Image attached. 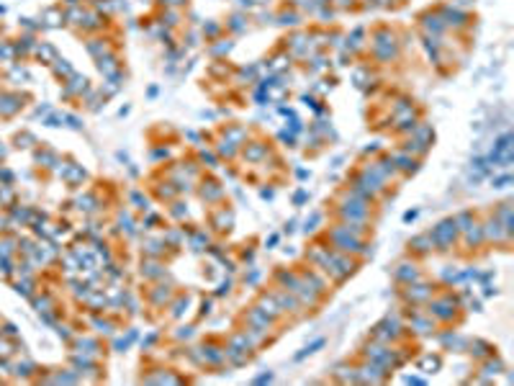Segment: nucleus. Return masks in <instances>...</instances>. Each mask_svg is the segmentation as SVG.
I'll list each match as a JSON object with an SVG mask.
<instances>
[{
    "mask_svg": "<svg viewBox=\"0 0 514 386\" xmlns=\"http://www.w3.org/2000/svg\"><path fill=\"white\" fill-rule=\"evenodd\" d=\"M326 237L332 240V250H337V253H345V255H368V247H365L363 237H355V235H350L347 229H342V227L332 229Z\"/></svg>",
    "mask_w": 514,
    "mask_h": 386,
    "instance_id": "1",
    "label": "nucleus"
},
{
    "mask_svg": "<svg viewBox=\"0 0 514 386\" xmlns=\"http://www.w3.org/2000/svg\"><path fill=\"white\" fill-rule=\"evenodd\" d=\"M429 314L437 322H453L458 314V299L453 294H442L437 299H429Z\"/></svg>",
    "mask_w": 514,
    "mask_h": 386,
    "instance_id": "2",
    "label": "nucleus"
},
{
    "mask_svg": "<svg viewBox=\"0 0 514 386\" xmlns=\"http://www.w3.org/2000/svg\"><path fill=\"white\" fill-rule=\"evenodd\" d=\"M429 237H432L435 247H440V250H450V245L458 240V222H455V219H442V222L429 232Z\"/></svg>",
    "mask_w": 514,
    "mask_h": 386,
    "instance_id": "3",
    "label": "nucleus"
},
{
    "mask_svg": "<svg viewBox=\"0 0 514 386\" xmlns=\"http://www.w3.org/2000/svg\"><path fill=\"white\" fill-rule=\"evenodd\" d=\"M401 296H404L406 304H424V301H429L435 296V286L412 281V283H406V288L401 291Z\"/></svg>",
    "mask_w": 514,
    "mask_h": 386,
    "instance_id": "4",
    "label": "nucleus"
},
{
    "mask_svg": "<svg viewBox=\"0 0 514 386\" xmlns=\"http://www.w3.org/2000/svg\"><path fill=\"white\" fill-rule=\"evenodd\" d=\"M355 376H358V381H363V383H381V381L388 378V368H383V365L376 363V360H368V363H363L360 368H355Z\"/></svg>",
    "mask_w": 514,
    "mask_h": 386,
    "instance_id": "5",
    "label": "nucleus"
},
{
    "mask_svg": "<svg viewBox=\"0 0 514 386\" xmlns=\"http://www.w3.org/2000/svg\"><path fill=\"white\" fill-rule=\"evenodd\" d=\"M481 229H483V242H509V240H511V232H506L504 224H501L496 217L486 219V222L481 224Z\"/></svg>",
    "mask_w": 514,
    "mask_h": 386,
    "instance_id": "6",
    "label": "nucleus"
},
{
    "mask_svg": "<svg viewBox=\"0 0 514 386\" xmlns=\"http://www.w3.org/2000/svg\"><path fill=\"white\" fill-rule=\"evenodd\" d=\"M409 327L414 330V332H419V335H432L435 332V327H437V319L432 317V314H409Z\"/></svg>",
    "mask_w": 514,
    "mask_h": 386,
    "instance_id": "7",
    "label": "nucleus"
},
{
    "mask_svg": "<svg viewBox=\"0 0 514 386\" xmlns=\"http://www.w3.org/2000/svg\"><path fill=\"white\" fill-rule=\"evenodd\" d=\"M273 299L278 301V306H280V312H283V314H288V312H293V314H296V312L303 306V304H301V301H298V299H296L291 291H285V288H283V291H275V294H273Z\"/></svg>",
    "mask_w": 514,
    "mask_h": 386,
    "instance_id": "8",
    "label": "nucleus"
},
{
    "mask_svg": "<svg viewBox=\"0 0 514 386\" xmlns=\"http://www.w3.org/2000/svg\"><path fill=\"white\" fill-rule=\"evenodd\" d=\"M394 278H396V281H401L404 286H406V283H412V281H419L417 263H409V260L399 263V265H396V271H394Z\"/></svg>",
    "mask_w": 514,
    "mask_h": 386,
    "instance_id": "9",
    "label": "nucleus"
},
{
    "mask_svg": "<svg viewBox=\"0 0 514 386\" xmlns=\"http://www.w3.org/2000/svg\"><path fill=\"white\" fill-rule=\"evenodd\" d=\"M257 309L262 312V314H268L270 319H278L283 312H280V306H278V301L273 299V294H262L260 296V301H257Z\"/></svg>",
    "mask_w": 514,
    "mask_h": 386,
    "instance_id": "10",
    "label": "nucleus"
},
{
    "mask_svg": "<svg viewBox=\"0 0 514 386\" xmlns=\"http://www.w3.org/2000/svg\"><path fill=\"white\" fill-rule=\"evenodd\" d=\"M409 250H412V253H419V255H427V253L435 250V242H432L429 235H419V237L409 240Z\"/></svg>",
    "mask_w": 514,
    "mask_h": 386,
    "instance_id": "11",
    "label": "nucleus"
},
{
    "mask_svg": "<svg viewBox=\"0 0 514 386\" xmlns=\"http://www.w3.org/2000/svg\"><path fill=\"white\" fill-rule=\"evenodd\" d=\"M247 322H250L252 327H260V330H270V327H273V319H270L268 314H262L257 306L247 314Z\"/></svg>",
    "mask_w": 514,
    "mask_h": 386,
    "instance_id": "12",
    "label": "nucleus"
},
{
    "mask_svg": "<svg viewBox=\"0 0 514 386\" xmlns=\"http://www.w3.org/2000/svg\"><path fill=\"white\" fill-rule=\"evenodd\" d=\"M440 365H442L440 355H424V358L419 360V368H422L424 373H437V371H440Z\"/></svg>",
    "mask_w": 514,
    "mask_h": 386,
    "instance_id": "13",
    "label": "nucleus"
},
{
    "mask_svg": "<svg viewBox=\"0 0 514 386\" xmlns=\"http://www.w3.org/2000/svg\"><path fill=\"white\" fill-rule=\"evenodd\" d=\"M501 371H504L501 358H488V360L483 363V373H486V376H496V373H501Z\"/></svg>",
    "mask_w": 514,
    "mask_h": 386,
    "instance_id": "14",
    "label": "nucleus"
},
{
    "mask_svg": "<svg viewBox=\"0 0 514 386\" xmlns=\"http://www.w3.org/2000/svg\"><path fill=\"white\" fill-rule=\"evenodd\" d=\"M491 345L488 342H483V340H476V342H470V353H476L478 358H488L491 355Z\"/></svg>",
    "mask_w": 514,
    "mask_h": 386,
    "instance_id": "15",
    "label": "nucleus"
},
{
    "mask_svg": "<svg viewBox=\"0 0 514 386\" xmlns=\"http://www.w3.org/2000/svg\"><path fill=\"white\" fill-rule=\"evenodd\" d=\"M191 245H193V250H203V247L209 245V235H203V232H196Z\"/></svg>",
    "mask_w": 514,
    "mask_h": 386,
    "instance_id": "16",
    "label": "nucleus"
},
{
    "mask_svg": "<svg viewBox=\"0 0 514 386\" xmlns=\"http://www.w3.org/2000/svg\"><path fill=\"white\" fill-rule=\"evenodd\" d=\"M265 381H273V373H262V376L255 378V383H265Z\"/></svg>",
    "mask_w": 514,
    "mask_h": 386,
    "instance_id": "17",
    "label": "nucleus"
}]
</instances>
